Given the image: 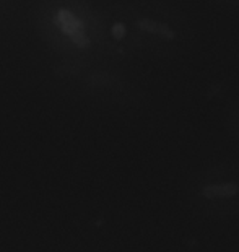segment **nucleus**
<instances>
[{
    "label": "nucleus",
    "instance_id": "nucleus-3",
    "mask_svg": "<svg viewBox=\"0 0 239 252\" xmlns=\"http://www.w3.org/2000/svg\"><path fill=\"white\" fill-rule=\"evenodd\" d=\"M106 47L114 54L125 56L140 47L139 33L134 21L132 7H118L106 17Z\"/></svg>",
    "mask_w": 239,
    "mask_h": 252
},
{
    "label": "nucleus",
    "instance_id": "nucleus-2",
    "mask_svg": "<svg viewBox=\"0 0 239 252\" xmlns=\"http://www.w3.org/2000/svg\"><path fill=\"white\" fill-rule=\"evenodd\" d=\"M185 198L200 217L239 215V163L223 161L195 171L185 184Z\"/></svg>",
    "mask_w": 239,
    "mask_h": 252
},
{
    "label": "nucleus",
    "instance_id": "nucleus-6",
    "mask_svg": "<svg viewBox=\"0 0 239 252\" xmlns=\"http://www.w3.org/2000/svg\"><path fill=\"white\" fill-rule=\"evenodd\" d=\"M223 8L231 10V12H239V0H216Z\"/></svg>",
    "mask_w": 239,
    "mask_h": 252
},
{
    "label": "nucleus",
    "instance_id": "nucleus-1",
    "mask_svg": "<svg viewBox=\"0 0 239 252\" xmlns=\"http://www.w3.org/2000/svg\"><path fill=\"white\" fill-rule=\"evenodd\" d=\"M132 10L140 47H147L159 57L174 59L185 54L192 46V25L176 7L158 0H145Z\"/></svg>",
    "mask_w": 239,
    "mask_h": 252
},
{
    "label": "nucleus",
    "instance_id": "nucleus-5",
    "mask_svg": "<svg viewBox=\"0 0 239 252\" xmlns=\"http://www.w3.org/2000/svg\"><path fill=\"white\" fill-rule=\"evenodd\" d=\"M225 126L230 135L239 143V96L230 101L225 109Z\"/></svg>",
    "mask_w": 239,
    "mask_h": 252
},
{
    "label": "nucleus",
    "instance_id": "nucleus-4",
    "mask_svg": "<svg viewBox=\"0 0 239 252\" xmlns=\"http://www.w3.org/2000/svg\"><path fill=\"white\" fill-rule=\"evenodd\" d=\"M57 25L60 26L62 31H65L68 37L73 41V44H77L80 47H87L91 39L88 37L87 31L83 30V21L80 20L77 15H73L70 10L60 8L57 12Z\"/></svg>",
    "mask_w": 239,
    "mask_h": 252
}]
</instances>
